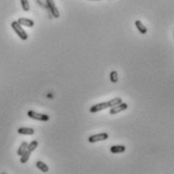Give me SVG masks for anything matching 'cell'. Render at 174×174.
<instances>
[{"label":"cell","instance_id":"6da1fadb","mask_svg":"<svg viewBox=\"0 0 174 174\" xmlns=\"http://www.w3.org/2000/svg\"><path fill=\"white\" fill-rule=\"evenodd\" d=\"M11 27H12L13 30L16 33V34L22 39V41H26L27 38H29V35H27V34L25 33V30L21 27V25L17 22V21L11 22Z\"/></svg>","mask_w":174,"mask_h":174},{"label":"cell","instance_id":"7a4b0ae2","mask_svg":"<svg viewBox=\"0 0 174 174\" xmlns=\"http://www.w3.org/2000/svg\"><path fill=\"white\" fill-rule=\"evenodd\" d=\"M27 116H29L30 118H33V120H35V121H47L50 120V116H48V114L39 113V112H34V110H29V112H27Z\"/></svg>","mask_w":174,"mask_h":174},{"label":"cell","instance_id":"3957f363","mask_svg":"<svg viewBox=\"0 0 174 174\" xmlns=\"http://www.w3.org/2000/svg\"><path fill=\"white\" fill-rule=\"evenodd\" d=\"M108 139V133H100V134H96V135L90 136L88 138V142L89 143H96V142L105 141Z\"/></svg>","mask_w":174,"mask_h":174},{"label":"cell","instance_id":"277c9868","mask_svg":"<svg viewBox=\"0 0 174 174\" xmlns=\"http://www.w3.org/2000/svg\"><path fill=\"white\" fill-rule=\"evenodd\" d=\"M46 2H47V5H48L49 10L51 11V13H52L53 16L55 18H58L59 16H60V12H59L58 8L56 7V5H55L54 0H46Z\"/></svg>","mask_w":174,"mask_h":174},{"label":"cell","instance_id":"5b68a950","mask_svg":"<svg viewBox=\"0 0 174 174\" xmlns=\"http://www.w3.org/2000/svg\"><path fill=\"white\" fill-rule=\"evenodd\" d=\"M126 108H128V104L125 103V102H121L120 104H117V105L112 106L109 110V113L110 114H117V113L121 112H124V110H126Z\"/></svg>","mask_w":174,"mask_h":174},{"label":"cell","instance_id":"8992f818","mask_svg":"<svg viewBox=\"0 0 174 174\" xmlns=\"http://www.w3.org/2000/svg\"><path fill=\"white\" fill-rule=\"evenodd\" d=\"M109 105H108V102H101V103H98V104H95V105H92L91 108H90V112H100V110H103V109H106L108 108Z\"/></svg>","mask_w":174,"mask_h":174},{"label":"cell","instance_id":"52a82bcc","mask_svg":"<svg viewBox=\"0 0 174 174\" xmlns=\"http://www.w3.org/2000/svg\"><path fill=\"white\" fill-rule=\"evenodd\" d=\"M17 22L21 25H25V26H27V27H33L34 25V21H31V19H30V18H25V17L18 18L17 19Z\"/></svg>","mask_w":174,"mask_h":174},{"label":"cell","instance_id":"ba28073f","mask_svg":"<svg viewBox=\"0 0 174 174\" xmlns=\"http://www.w3.org/2000/svg\"><path fill=\"white\" fill-rule=\"evenodd\" d=\"M126 151V147L122 145H114L110 147V152L113 154H118V153H122Z\"/></svg>","mask_w":174,"mask_h":174},{"label":"cell","instance_id":"9c48e42d","mask_svg":"<svg viewBox=\"0 0 174 174\" xmlns=\"http://www.w3.org/2000/svg\"><path fill=\"white\" fill-rule=\"evenodd\" d=\"M17 133L19 135H34V130L31 128H19L17 130Z\"/></svg>","mask_w":174,"mask_h":174},{"label":"cell","instance_id":"30bf717a","mask_svg":"<svg viewBox=\"0 0 174 174\" xmlns=\"http://www.w3.org/2000/svg\"><path fill=\"white\" fill-rule=\"evenodd\" d=\"M135 25L137 26L138 30L141 33V34H147V27H146L143 23L141 22V21H136Z\"/></svg>","mask_w":174,"mask_h":174},{"label":"cell","instance_id":"8fae6325","mask_svg":"<svg viewBox=\"0 0 174 174\" xmlns=\"http://www.w3.org/2000/svg\"><path fill=\"white\" fill-rule=\"evenodd\" d=\"M35 166H37L38 169H39L44 173H47V172L49 171L48 165H47L46 163H44V162H42V161H38L37 163H35Z\"/></svg>","mask_w":174,"mask_h":174},{"label":"cell","instance_id":"7c38bea8","mask_svg":"<svg viewBox=\"0 0 174 174\" xmlns=\"http://www.w3.org/2000/svg\"><path fill=\"white\" fill-rule=\"evenodd\" d=\"M27 146H29V144H27L26 142H22L21 145L19 146V148L17 150V155L18 156H21L22 154L26 151V150H27Z\"/></svg>","mask_w":174,"mask_h":174},{"label":"cell","instance_id":"4fadbf2b","mask_svg":"<svg viewBox=\"0 0 174 174\" xmlns=\"http://www.w3.org/2000/svg\"><path fill=\"white\" fill-rule=\"evenodd\" d=\"M30 154H31V152H30L29 150H26V151L21 156V163H22V164L26 163V162L29 161V159H30Z\"/></svg>","mask_w":174,"mask_h":174},{"label":"cell","instance_id":"5bb4252c","mask_svg":"<svg viewBox=\"0 0 174 174\" xmlns=\"http://www.w3.org/2000/svg\"><path fill=\"white\" fill-rule=\"evenodd\" d=\"M38 145H39V142L37 140H34V141H31L30 143L29 144V146H27V150H29L30 152L33 153L35 149H37L38 147Z\"/></svg>","mask_w":174,"mask_h":174},{"label":"cell","instance_id":"9a60e30c","mask_svg":"<svg viewBox=\"0 0 174 174\" xmlns=\"http://www.w3.org/2000/svg\"><path fill=\"white\" fill-rule=\"evenodd\" d=\"M108 102L109 108H112V106L117 105V104H120L121 102H122V99H121V97H116V98H113V99H110Z\"/></svg>","mask_w":174,"mask_h":174},{"label":"cell","instance_id":"2e32d148","mask_svg":"<svg viewBox=\"0 0 174 174\" xmlns=\"http://www.w3.org/2000/svg\"><path fill=\"white\" fill-rule=\"evenodd\" d=\"M109 78H110V81L112 83H117L118 80V76H117V71H112L109 75Z\"/></svg>","mask_w":174,"mask_h":174},{"label":"cell","instance_id":"e0dca14e","mask_svg":"<svg viewBox=\"0 0 174 174\" xmlns=\"http://www.w3.org/2000/svg\"><path fill=\"white\" fill-rule=\"evenodd\" d=\"M21 7L23 11H29L30 10V4H29V1L27 0H21Z\"/></svg>","mask_w":174,"mask_h":174},{"label":"cell","instance_id":"ac0fdd59","mask_svg":"<svg viewBox=\"0 0 174 174\" xmlns=\"http://www.w3.org/2000/svg\"><path fill=\"white\" fill-rule=\"evenodd\" d=\"M92 1H97V0H92Z\"/></svg>","mask_w":174,"mask_h":174}]
</instances>
